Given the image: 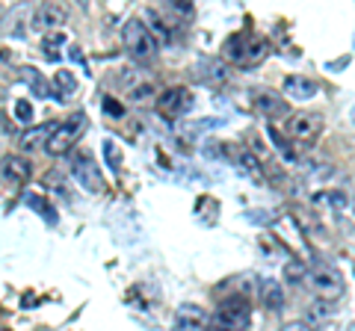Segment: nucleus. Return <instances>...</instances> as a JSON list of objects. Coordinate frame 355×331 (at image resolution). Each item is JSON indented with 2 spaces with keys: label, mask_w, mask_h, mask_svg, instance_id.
I'll return each instance as SVG.
<instances>
[{
  "label": "nucleus",
  "mask_w": 355,
  "mask_h": 331,
  "mask_svg": "<svg viewBox=\"0 0 355 331\" xmlns=\"http://www.w3.org/2000/svg\"><path fill=\"white\" fill-rule=\"evenodd\" d=\"M169 9L172 12H181V15H193V6L187 3V0H181V3H178V0H169Z\"/></svg>",
  "instance_id": "obj_26"
},
{
  "label": "nucleus",
  "mask_w": 355,
  "mask_h": 331,
  "mask_svg": "<svg viewBox=\"0 0 355 331\" xmlns=\"http://www.w3.org/2000/svg\"><path fill=\"white\" fill-rule=\"evenodd\" d=\"M282 331H311V325H305V323H299V319H293V323H284Z\"/></svg>",
  "instance_id": "obj_27"
},
{
  "label": "nucleus",
  "mask_w": 355,
  "mask_h": 331,
  "mask_svg": "<svg viewBox=\"0 0 355 331\" xmlns=\"http://www.w3.org/2000/svg\"><path fill=\"white\" fill-rule=\"evenodd\" d=\"M263 302L266 307H272V311H279V307L284 305V290L275 281H266L263 284Z\"/></svg>",
  "instance_id": "obj_18"
},
{
  "label": "nucleus",
  "mask_w": 355,
  "mask_h": 331,
  "mask_svg": "<svg viewBox=\"0 0 355 331\" xmlns=\"http://www.w3.org/2000/svg\"><path fill=\"white\" fill-rule=\"evenodd\" d=\"M104 157L110 160V169H119V166H121V151H119V145H116V142H104Z\"/></svg>",
  "instance_id": "obj_23"
},
{
  "label": "nucleus",
  "mask_w": 355,
  "mask_h": 331,
  "mask_svg": "<svg viewBox=\"0 0 355 331\" xmlns=\"http://www.w3.org/2000/svg\"><path fill=\"white\" fill-rule=\"evenodd\" d=\"M157 109L166 118H181L193 109V92L187 86H172L157 98Z\"/></svg>",
  "instance_id": "obj_7"
},
{
  "label": "nucleus",
  "mask_w": 355,
  "mask_h": 331,
  "mask_svg": "<svg viewBox=\"0 0 355 331\" xmlns=\"http://www.w3.org/2000/svg\"><path fill=\"white\" fill-rule=\"evenodd\" d=\"M104 113H113V116H121V113H125V109H121V104H116V101H110V98H107V101H104Z\"/></svg>",
  "instance_id": "obj_28"
},
{
  "label": "nucleus",
  "mask_w": 355,
  "mask_h": 331,
  "mask_svg": "<svg viewBox=\"0 0 355 331\" xmlns=\"http://www.w3.org/2000/svg\"><path fill=\"white\" fill-rule=\"evenodd\" d=\"M69 57H71L74 62H83V53H80V51H77V48H69Z\"/></svg>",
  "instance_id": "obj_29"
},
{
  "label": "nucleus",
  "mask_w": 355,
  "mask_h": 331,
  "mask_svg": "<svg viewBox=\"0 0 355 331\" xmlns=\"http://www.w3.org/2000/svg\"><path fill=\"white\" fill-rule=\"evenodd\" d=\"M53 86H57V95H53V98L60 101L62 95H71L77 89V80H74L71 71H57V74H53Z\"/></svg>",
  "instance_id": "obj_17"
},
{
  "label": "nucleus",
  "mask_w": 355,
  "mask_h": 331,
  "mask_svg": "<svg viewBox=\"0 0 355 331\" xmlns=\"http://www.w3.org/2000/svg\"><path fill=\"white\" fill-rule=\"evenodd\" d=\"M246 45H249V36H246V33H234V36H228V39H225V48H222V51H225V60L240 62Z\"/></svg>",
  "instance_id": "obj_16"
},
{
  "label": "nucleus",
  "mask_w": 355,
  "mask_h": 331,
  "mask_svg": "<svg viewBox=\"0 0 355 331\" xmlns=\"http://www.w3.org/2000/svg\"><path fill=\"white\" fill-rule=\"evenodd\" d=\"M284 95H287V98H296V101H308V98L317 95V83L308 80V77L291 74V77L284 80Z\"/></svg>",
  "instance_id": "obj_11"
},
{
  "label": "nucleus",
  "mask_w": 355,
  "mask_h": 331,
  "mask_svg": "<svg viewBox=\"0 0 355 331\" xmlns=\"http://www.w3.org/2000/svg\"><path fill=\"white\" fill-rule=\"evenodd\" d=\"M15 116H18V121H33V107H30V101H18V104H15Z\"/></svg>",
  "instance_id": "obj_25"
},
{
  "label": "nucleus",
  "mask_w": 355,
  "mask_h": 331,
  "mask_svg": "<svg viewBox=\"0 0 355 331\" xmlns=\"http://www.w3.org/2000/svg\"><path fill=\"white\" fill-rule=\"evenodd\" d=\"M24 74H27V83L33 86V89H36L42 98H53V92L48 89V83L42 80V74L39 71H33V69H24Z\"/></svg>",
  "instance_id": "obj_20"
},
{
  "label": "nucleus",
  "mask_w": 355,
  "mask_h": 331,
  "mask_svg": "<svg viewBox=\"0 0 355 331\" xmlns=\"http://www.w3.org/2000/svg\"><path fill=\"white\" fill-rule=\"evenodd\" d=\"M305 275H308V269H305V263H299V260H293V263H287V267H284V281L287 284L305 281Z\"/></svg>",
  "instance_id": "obj_19"
},
{
  "label": "nucleus",
  "mask_w": 355,
  "mask_h": 331,
  "mask_svg": "<svg viewBox=\"0 0 355 331\" xmlns=\"http://www.w3.org/2000/svg\"><path fill=\"white\" fill-rule=\"evenodd\" d=\"M0 178L21 190V186H27L30 178H33V166H30L27 157H18V154H12V157L0 160Z\"/></svg>",
  "instance_id": "obj_9"
},
{
  "label": "nucleus",
  "mask_w": 355,
  "mask_h": 331,
  "mask_svg": "<svg viewBox=\"0 0 355 331\" xmlns=\"http://www.w3.org/2000/svg\"><path fill=\"white\" fill-rule=\"evenodd\" d=\"M27 204L33 207V211L39 207V211L44 213V219H48V222H53V219H57V213H53V207H51L48 202H44V198H39V195H27Z\"/></svg>",
  "instance_id": "obj_22"
},
{
  "label": "nucleus",
  "mask_w": 355,
  "mask_h": 331,
  "mask_svg": "<svg viewBox=\"0 0 355 331\" xmlns=\"http://www.w3.org/2000/svg\"><path fill=\"white\" fill-rule=\"evenodd\" d=\"M71 175L86 193H104V175H101V169H98V163L92 160V154L89 151H74Z\"/></svg>",
  "instance_id": "obj_6"
},
{
  "label": "nucleus",
  "mask_w": 355,
  "mask_h": 331,
  "mask_svg": "<svg viewBox=\"0 0 355 331\" xmlns=\"http://www.w3.org/2000/svg\"><path fill=\"white\" fill-rule=\"evenodd\" d=\"M266 53H270L266 39H249V45H246V51H243V57H240V65L243 69H254V65H261L266 60Z\"/></svg>",
  "instance_id": "obj_14"
},
{
  "label": "nucleus",
  "mask_w": 355,
  "mask_h": 331,
  "mask_svg": "<svg viewBox=\"0 0 355 331\" xmlns=\"http://www.w3.org/2000/svg\"><path fill=\"white\" fill-rule=\"evenodd\" d=\"M252 325V305L246 296H231L219 305V311L210 323V331H249Z\"/></svg>",
  "instance_id": "obj_1"
},
{
  "label": "nucleus",
  "mask_w": 355,
  "mask_h": 331,
  "mask_svg": "<svg viewBox=\"0 0 355 331\" xmlns=\"http://www.w3.org/2000/svg\"><path fill=\"white\" fill-rule=\"evenodd\" d=\"M83 130H86V116L83 113L69 116L65 121H60V125H53V134L48 139V145H44V151H48L51 157H65V154L77 145Z\"/></svg>",
  "instance_id": "obj_2"
},
{
  "label": "nucleus",
  "mask_w": 355,
  "mask_h": 331,
  "mask_svg": "<svg viewBox=\"0 0 355 331\" xmlns=\"http://www.w3.org/2000/svg\"><path fill=\"white\" fill-rule=\"evenodd\" d=\"M51 134H53V125H39V127H30V130H24V134H21L18 145H21V151H39V148L48 145Z\"/></svg>",
  "instance_id": "obj_12"
},
{
  "label": "nucleus",
  "mask_w": 355,
  "mask_h": 331,
  "mask_svg": "<svg viewBox=\"0 0 355 331\" xmlns=\"http://www.w3.org/2000/svg\"><path fill=\"white\" fill-rule=\"evenodd\" d=\"M121 36H125V48L128 53L137 62H148L157 57V45H154V39L148 36L146 24H142L139 18H130L125 27H121Z\"/></svg>",
  "instance_id": "obj_3"
},
{
  "label": "nucleus",
  "mask_w": 355,
  "mask_h": 331,
  "mask_svg": "<svg viewBox=\"0 0 355 331\" xmlns=\"http://www.w3.org/2000/svg\"><path fill=\"white\" fill-rule=\"evenodd\" d=\"M305 281H308L311 290L320 296V302H338L340 296L347 293V284H343L340 272H335L331 267H314V269H308Z\"/></svg>",
  "instance_id": "obj_4"
},
{
  "label": "nucleus",
  "mask_w": 355,
  "mask_h": 331,
  "mask_svg": "<svg viewBox=\"0 0 355 331\" xmlns=\"http://www.w3.org/2000/svg\"><path fill=\"white\" fill-rule=\"evenodd\" d=\"M65 15H69V9H65L62 3H42L36 12H33L30 27L36 30V33H53V30L62 27Z\"/></svg>",
  "instance_id": "obj_8"
},
{
  "label": "nucleus",
  "mask_w": 355,
  "mask_h": 331,
  "mask_svg": "<svg viewBox=\"0 0 355 331\" xmlns=\"http://www.w3.org/2000/svg\"><path fill=\"white\" fill-rule=\"evenodd\" d=\"M65 48V33L62 30H53V33H44L42 39V51L48 60H60V51Z\"/></svg>",
  "instance_id": "obj_15"
},
{
  "label": "nucleus",
  "mask_w": 355,
  "mask_h": 331,
  "mask_svg": "<svg viewBox=\"0 0 355 331\" xmlns=\"http://www.w3.org/2000/svg\"><path fill=\"white\" fill-rule=\"evenodd\" d=\"M240 166H243V172H249V175H261V163L254 160V154H240Z\"/></svg>",
  "instance_id": "obj_24"
},
{
  "label": "nucleus",
  "mask_w": 355,
  "mask_h": 331,
  "mask_svg": "<svg viewBox=\"0 0 355 331\" xmlns=\"http://www.w3.org/2000/svg\"><path fill=\"white\" fill-rule=\"evenodd\" d=\"M254 104H258V109L263 116H270V118H282L287 116V104H284V98H279L275 92H258V98H254Z\"/></svg>",
  "instance_id": "obj_13"
},
{
  "label": "nucleus",
  "mask_w": 355,
  "mask_h": 331,
  "mask_svg": "<svg viewBox=\"0 0 355 331\" xmlns=\"http://www.w3.org/2000/svg\"><path fill=\"white\" fill-rule=\"evenodd\" d=\"M207 323L210 316L196 305H184L178 311V319H175V331H207Z\"/></svg>",
  "instance_id": "obj_10"
},
{
  "label": "nucleus",
  "mask_w": 355,
  "mask_h": 331,
  "mask_svg": "<svg viewBox=\"0 0 355 331\" xmlns=\"http://www.w3.org/2000/svg\"><path fill=\"white\" fill-rule=\"evenodd\" d=\"M323 130V116L320 113H308V109H299V113H291L284 121V134L293 142H314Z\"/></svg>",
  "instance_id": "obj_5"
},
{
  "label": "nucleus",
  "mask_w": 355,
  "mask_h": 331,
  "mask_svg": "<svg viewBox=\"0 0 355 331\" xmlns=\"http://www.w3.org/2000/svg\"><path fill=\"white\" fill-rule=\"evenodd\" d=\"M329 316H331L329 302H317V305H311V311H308V323H326ZM308 323H305V325H308Z\"/></svg>",
  "instance_id": "obj_21"
}]
</instances>
